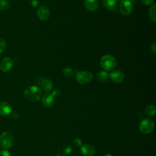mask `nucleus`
Masks as SVG:
<instances>
[{"label":"nucleus","mask_w":156,"mask_h":156,"mask_svg":"<svg viewBox=\"0 0 156 156\" xmlns=\"http://www.w3.org/2000/svg\"><path fill=\"white\" fill-rule=\"evenodd\" d=\"M12 112L11 105L6 102H0V115L7 116Z\"/></svg>","instance_id":"obj_12"},{"label":"nucleus","mask_w":156,"mask_h":156,"mask_svg":"<svg viewBox=\"0 0 156 156\" xmlns=\"http://www.w3.org/2000/svg\"><path fill=\"white\" fill-rule=\"evenodd\" d=\"M52 95L55 98L61 94V90L59 88H54L52 91Z\"/></svg>","instance_id":"obj_24"},{"label":"nucleus","mask_w":156,"mask_h":156,"mask_svg":"<svg viewBox=\"0 0 156 156\" xmlns=\"http://www.w3.org/2000/svg\"><path fill=\"white\" fill-rule=\"evenodd\" d=\"M109 77L112 82L115 83H119L122 82L124 79V74L122 71L116 69L110 73Z\"/></svg>","instance_id":"obj_8"},{"label":"nucleus","mask_w":156,"mask_h":156,"mask_svg":"<svg viewBox=\"0 0 156 156\" xmlns=\"http://www.w3.org/2000/svg\"><path fill=\"white\" fill-rule=\"evenodd\" d=\"M29 3L33 7H37L40 4L38 0H29Z\"/></svg>","instance_id":"obj_25"},{"label":"nucleus","mask_w":156,"mask_h":156,"mask_svg":"<svg viewBox=\"0 0 156 156\" xmlns=\"http://www.w3.org/2000/svg\"><path fill=\"white\" fill-rule=\"evenodd\" d=\"M54 156H62L61 155H58V154H57V155H54Z\"/></svg>","instance_id":"obj_32"},{"label":"nucleus","mask_w":156,"mask_h":156,"mask_svg":"<svg viewBox=\"0 0 156 156\" xmlns=\"http://www.w3.org/2000/svg\"><path fill=\"white\" fill-rule=\"evenodd\" d=\"M102 3L104 6L110 10H115L118 5V1L116 0H103Z\"/></svg>","instance_id":"obj_14"},{"label":"nucleus","mask_w":156,"mask_h":156,"mask_svg":"<svg viewBox=\"0 0 156 156\" xmlns=\"http://www.w3.org/2000/svg\"><path fill=\"white\" fill-rule=\"evenodd\" d=\"M24 97L32 102L38 101L42 96V91L37 86H30L26 88L24 91Z\"/></svg>","instance_id":"obj_1"},{"label":"nucleus","mask_w":156,"mask_h":156,"mask_svg":"<svg viewBox=\"0 0 156 156\" xmlns=\"http://www.w3.org/2000/svg\"><path fill=\"white\" fill-rule=\"evenodd\" d=\"M121 13L124 16H129L133 10V4L129 0H122L119 4Z\"/></svg>","instance_id":"obj_6"},{"label":"nucleus","mask_w":156,"mask_h":156,"mask_svg":"<svg viewBox=\"0 0 156 156\" xmlns=\"http://www.w3.org/2000/svg\"><path fill=\"white\" fill-rule=\"evenodd\" d=\"M10 4L7 0H0V10L5 11L9 9Z\"/></svg>","instance_id":"obj_19"},{"label":"nucleus","mask_w":156,"mask_h":156,"mask_svg":"<svg viewBox=\"0 0 156 156\" xmlns=\"http://www.w3.org/2000/svg\"><path fill=\"white\" fill-rule=\"evenodd\" d=\"M0 156H11L10 152L6 150H2L0 151Z\"/></svg>","instance_id":"obj_27"},{"label":"nucleus","mask_w":156,"mask_h":156,"mask_svg":"<svg viewBox=\"0 0 156 156\" xmlns=\"http://www.w3.org/2000/svg\"><path fill=\"white\" fill-rule=\"evenodd\" d=\"M54 97L52 95L51 93H46L42 96L41 102L43 105L46 107H51L54 103Z\"/></svg>","instance_id":"obj_10"},{"label":"nucleus","mask_w":156,"mask_h":156,"mask_svg":"<svg viewBox=\"0 0 156 156\" xmlns=\"http://www.w3.org/2000/svg\"><path fill=\"white\" fill-rule=\"evenodd\" d=\"M41 86L43 88V90L46 92H49L51 90H52L53 87V83L52 82L48 79H44L43 82L41 84Z\"/></svg>","instance_id":"obj_15"},{"label":"nucleus","mask_w":156,"mask_h":156,"mask_svg":"<svg viewBox=\"0 0 156 156\" xmlns=\"http://www.w3.org/2000/svg\"><path fill=\"white\" fill-rule=\"evenodd\" d=\"M72 150H73V148L71 146L69 145H66L65 146L63 149V154L65 155H69L71 152H72Z\"/></svg>","instance_id":"obj_21"},{"label":"nucleus","mask_w":156,"mask_h":156,"mask_svg":"<svg viewBox=\"0 0 156 156\" xmlns=\"http://www.w3.org/2000/svg\"><path fill=\"white\" fill-rule=\"evenodd\" d=\"M44 78L43 76H38L37 78L36 79V82L38 85H41V84L43 82V81L44 80Z\"/></svg>","instance_id":"obj_28"},{"label":"nucleus","mask_w":156,"mask_h":156,"mask_svg":"<svg viewBox=\"0 0 156 156\" xmlns=\"http://www.w3.org/2000/svg\"><path fill=\"white\" fill-rule=\"evenodd\" d=\"M73 143H74V146L76 147H81L82 146V140L79 138H77V137L74 138V139L73 140Z\"/></svg>","instance_id":"obj_23"},{"label":"nucleus","mask_w":156,"mask_h":156,"mask_svg":"<svg viewBox=\"0 0 156 156\" xmlns=\"http://www.w3.org/2000/svg\"><path fill=\"white\" fill-rule=\"evenodd\" d=\"M151 51L153 52V54L154 55H155L156 54V43H155V42H153L151 44Z\"/></svg>","instance_id":"obj_26"},{"label":"nucleus","mask_w":156,"mask_h":156,"mask_svg":"<svg viewBox=\"0 0 156 156\" xmlns=\"http://www.w3.org/2000/svg\"><path fill=\"white\" fill-rule=\"evenodd\" d=\"M84 4L85 8L88 10L94 12L98 9L99 2L98 0H85Z\"/></svg>","instance_id":"obj_13"},{"label":"nucleus","mask_w":156,"mask_h":156,"mask_svg":"<svg viewBox=\"0 0 156 156\" xmlns=\"http://www.w3.org/2000/svg\"><path fill=\"white\" fill-rule=\"evenodd\" d=\"M13 62L10 57H5L0 62V69L4 73L9 72L13 67Z\"/></svg>","instance_id":"obj_7"},{"label":"nucleus","mask_w":156,"mask_h":156,"mask_svg":"<svg viewBox=\"0 0 156 156\" xmlns=\"http://www.w3.org/2000/svg\"><path fill=\"white\" fill-rule=\"evenodd\" d=\"M116 1H120V2H121V1H122V0H116Z\"/></svg>","instance_id":"obj_33"},{"label":"nucleus","mask_w":156,"mask_h":156,"mask_svg":"<svg viewBox=\"0 0 156 156\" xmlns=\"http://www.w3.org/2000/svg\"><path fill=\"white\" fill-rule=\"evenodd\" d=\"M14 143V138L12 133L5 132L0 135V146L8 149L10 148Z\"/></svg>","instance_id":"obj_3"},{"label":"nucleus","mask_w":156,"mask_h":156,"mask_svg":"<svg viewBox=\"0 0 156 156\" xmlns=\"http://www.w3.org/2000/svg\"><path fill=\"white\" fill-rule=\"evenodd\" d=\"M81 153L84 156H93L95 153V149L90 144H85L81 146Z\"/></svg>","instance_id":"obj_11"},{"label":"nucleus","mask_w":156,"mask_h":156,"mask_svg":"<svg viewBox=\"0 0 156 156\" xmlns=\"http://www.w3.org/2000/svg\"><path fill=\"white\" fill-rule=\"evenodd\" d=\"M129 1H130L131 2H136L137 0H129Z\"/></svg>","instance_id":"obj_31"},{"label":"nucleus","mask_w":156,"mask_h":156,"mask_svg":"<svg viewBox=\"0 0 156 156\" xmlns=\"http://www.w3.org/2000/svg\"><path fill=\"white\" fill-rule=\"evenodd\" d=\"M155 4H154L153 5H151V7H150L149 10V16L150 17V18L154 21L155 22L156 20V13H155Z\"/></svg>","instance_id":"obj_18"},{"label":"nucleus","mask_w":156,"mask_h":156,"mask_svg":"<svg viewBox=\"0 0 156 156\" xmlns=\"http://www.w3.org/2000/svg\"><path fill=\"white\" fill-rule=\"evenodd\" d=\"M146 114L148 116H152L154 115H155V112H156V109H155V107L154 105H148L145 110Z\"/></svg>","instance_id":"obj_17"},{"label":"nucleus","mask_w":156,"mask_h":156,"mask_svg":"<svg viewBox=\"0 0 156 156\" xmlns=\"http://www.w3.org/2000/svg\"><path fill=\"white\" fill-rule=\"evenodd\" d=\"M6 43L4 39L0 38V54L3 52L5 49Z\"/></svg>","instance_id":"obj_22"},{"label":"nucleus","mask_w":156,"mask_h":156,"mask_svg":"<svg viewBox=\"0 0 156 156\" xmlns=\"http://www.w3.org/2000/svg\"><path fill=\"white\" fill-rule=\"evenodd\" d=\"M116 65V60L112 55L106 54L101 58V66L105 71H112Z\"/></svg>","instance_id":"obj_2"},{"label":"nucleus","mask_w":156,"mask_h":156,"mask_svg":"<svg viewBox=\"0 0 156 156\" xmlns=\"http://www.w3.org/2000/svg\"><path fill=\"white\" fill-rule=\"evenodd\" d=\"M93 74L88 71H81L78 72L76 76L77 82L80 84H86L91 81Z\"/></svg>","instance_id":"obj_4"},{"label":"nucleus","mask_w":156,"mask_h":156,"mask_svg":"<svg viewBox=\"0 0 156 156\" xmlns=\"http://www.w3.org/2000/svg\"><path fill=\"white\" fill-rule=\"evenodd\" d=\"M141 2L146 5H152L154 2V0H141Z\"/></svg>","instance_id":"obj_29"},{"label":"nucleus","mask_w":156,"mask_h":156,"mask_svg":"<svg viewBox=\"0 0 156 156\" xmlns=\"http://www.w3.org/2000/svg\"><path fill=\"white\" fill-rule=\"evenodd\" d=\"M49 15H50L49 9L46 6H44V5L41 6L38 9L37 11V17L42 21L46 20L49 18Z\"/></svg>","instance_id":"obj_9"},{"label":"nucleus","mask_w":156,"mask_h":156,"mask_svg":"<svg viewBox=\"0 0 156 156\" xmlns=\"http://www.w3.org/2000/svg\"><path fill=\"white\" fill-rule=\"evenodd\" d=\"M104 156H112L111 154H105Z\"/></svg>","instance_id":"obj_30"},{"label":"nucleus","mask_w":156,"mask_h":156,"mask_svg":"<svg viewBox=\"0 0 156 156\" xmlns=\"http://www.w3.org/2000/svg\"><path fill=\"white\" fill-rule=\"evenodd\" d=\"M109 77V74L107 71L105 70L99 71L97 74V77L102 82L106 81Z\"/></svg>","instance_id":"obj_16"},{"label":"nucleus","mask_w":156,"mask_h":156,"mask_svg":"<svg viewBox=\"0 0 156 156\" xmlns=\"http://www.w3.org/2000/svg\"><path fill=\"white\" fill-rule=\"evenodd\" d=\"M63 74L66 77H71L74 75V71L71 68L66 67L63 69Z\"/></svg>","instance_id":"obj_20"},{"label":"nucleus","mask_w":156,"mask_h":156,"mask_svg":"<svg viewBox=\"0 0 156 156\" xmlns=\"http://www.w3.org/2000/svg\"><path fill=\"white\" fill-rule=\"evenodd\" d=\"M154 128V123L152 120L150 119H144L141 121L139 125V129L140 132L144 134L151 133Z\"/></svg>","instance_id":"obj_5"}]
</instances>
